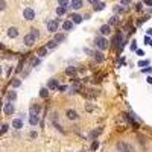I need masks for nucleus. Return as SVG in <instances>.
Returning <instances> with one entry per match:
<instances>
[{
	"label": "nucleus",
	"mask_w": 152,
	"mask_h": 152,
	"mask_svg": "<svg viewBox=\"0 0 152 152\" xmlns=\"http://www.w3.org/2000/svg\"><path fill=\"white\" fill-rule=\"evenodd\" d=\"M147 82H149V84H152V78H151V76H149V78H147Z\"/></svg>",
	"instance_id": "obj_50"
},
{
	"label": "nucleus",
	"mask_w": 152,
	"mask_h": 152,
	"mask_svg": "<svg viewBox=\"0 0 152 152\" xmlns=\"http://www.w3.org/2000/svg\"><path fill=\"white\" fill-rule=\"evenodd\" d=\"M6 97H8V102H14L17 99V93L15 91H8Z\"/></svg>",
	"instance_id": "obj_21"
},
{
	"label": "nucleus",
	"mask_w": 152,
	"mask_h": 152,
	"mask_svg": "<svg viewBox=\"0 0 152 152\" xmlns=\"http://www.w3.org/2000/svg\"><path fill=\"white\" fill-rule=\"evenodd\" d=\"M82 5H84V0H71V2H70V8H71V9H75V11L81 9Z\"/></svg>",
	"instance_id": "obj_8"
},
{
	"label": "nucleus",
	"mask_w": 152,
	"mask_h": 152,
	"mask_svg": "<svg viewBox=\"0 0 152 152\" xmlns=\"http://www.w3.org/2000/svg\"><path fill=\"white\" fill-rule=\"evenodd\" d=\"M100 2V0H88V3H90V5H93V6H95V5H97V3H99Z\"/></svg>",
	"instance_id": "obj_40"
},
{
	"label": "nucleus",
	"mask_w": 152,
	"mask_h": 152,
	"mask_svg": "<svg viewBox=\"0 0 152 152\" xmlns=\"http://www.w3.org/2000/svg\"><path fill=\"white\" fill-rule=\"evenodd\" d=\"M12 126H14L15 129H21V128H23V122H21V119H14Z\"/></svg>",
	"instance_id": "obj_20"
},
{
	"label": "nucleus",
	"mask_w": 152,
	"mask_h": 152,
	"mask_svg": "<svg viewBox=\"0 0 152 152\" xmlns=\"http://www.w3.org/2000/svg\"><path fill=\"white\" fill-rule=\"evenodd\" d=\"M69 0H58V5L59 6H64V8H69Z\"/></svg>",
	"instance_id": "obj_29"
},
{
	"label": "nucleus",
	"mask_w": 152,
	"mask_h": 152,
	"mask_svg": "<svg viewBox=\"0 0 152 152\" xmlns=\"http://www.w3.org/2000/svg\"><path fill=\"white\" fill-rule=\"evenodd\" d=\"M29 123L32 125V126H35V125H38V123H40V119H38V116H35V114H30V117H29Z\"/></svg>",
	"instance_id": "obj_17"
},
{
	"label": "nucleus",
	"mask_w": 152,
	"mask_h": 152,
	"mask_svg": "<svg viewBox=\"0 0 152 152\" xmlns=\"http://www.w3.org/2000/svg\"><path fill=\"white\" fill-rule=\"evenodd\" d=\"M81 152H88V151H85V149H82V151H81Z\"/></svg>",
	"instance_id": "obj_51"
},
{
	"label": "nucleus",
	"mask_w": 152,
	"mask_h": 152,
	"mask_svg": "<svg viewBox=\"0 0 152 152\" xmlns=\"http://www.w3.org/2000/svg\"><path fill=\"white\" fill-rule=\"evenodd\" d=\"M23 17L26 20H34L35 19V11L32 9V8H26V9L23 11Z\"/></svg>",
	"instance_id": "obj_7"
},
{
	"label": "nucleus",
	"mask_w": 152,
	"mask_h": 152,
	"mask_svg": "<svg viewBox=\"0 0 152 152\" xmlns=\"http://www.w3.org/2000/svg\"><path fill=\"white\" fill-rule=\"evenodd\" d=\"M149 65V61H140L138 62V67H147Z\"/></svg>",
	"instance_id": "obj_36"
},
{
	"label": "nucleus",
	"mask_w": 152,
	"mask_h": 152,
	"mask_svg": "<svg viewBox=\"0 0 152 152\" xmlns=\"http://www.w3.org/2000/svg\"><path fill=\"white\" fill-rule=\"evenodd\" d=\"M97 146H99V143H97L96 140H93V143H91V151H96Z\"/></svg>",
	"instance_id": "obj_35"
},
{
	"label": "nucleus",
	"mask_w": 152,
	"mask_h": 152,
	"mask_svg": "<svg viewBox=\"0 0 152 152\" xmlns=\"http://www.w3.org/2000/svg\"><path fill=\"white\" fill-rule=\"evenodd\" d=\"M69 152H70V151H69Z\"/></svg>",
	"instance_id": "obj_53"
},
{
	"label": "nucleus",
	"mask_w": 152,
	"mask_h": 152,
	"mask_svg": "<svg viewBox=\"0 0 152 152\" xmlns=\"http://www.w3.org/2000/svg\"><path fill=\"white\" fill-rule=\"evenodd\" d=\"M120 2H122V5H129V3H131V0H120Z\"/></svg>",
	"instance_id": "obj_44"
},
{
	"label": "nucleus",
	"mask_w": 152,
	"mask_h": 152,
	"mask_svg": "<svg viewBox=\"0 0 152 152\" xmlns=\"http://www.w3.org/2000/svg\"><path fill=\"white\" fill-rule=\"evenodd\" d=\"M82 96L84 97H87V99H93L95 97V93H93V90H82Z\"/></svg>",
	"instance_id": "obj_18"
},
{
	"label": "nucleus",
	"mask_w": 152,
	"mask_h": 152,
	"mask_svg": "<svg viewBox=\"0 0 152 152\" xmlns=\"http://www.w3.org/2000/svg\"><path fill=\"white\" fill-rule=\"evenodd\" d=\"M35 41H37V40H35V38H34L30 34H28V35H26V37H24V40H23V43H24L28 47H32Z\"/></svg>",
	"instance_id": "obj_9"
},
{
	"label": "nucleus",
	"mask_w": 152,
	"mask_h": 152,
	"mask_svg": "<svg viewBox=\"0 0 152 152\" xmlns=\"http://www.w3.org/2000/svg\"><path fill=\"white\" fill-rule=\"evenodd\" d=\"M29 135H30V138H37V132H35V131H30Z\"/></svg>",
	"instance_id": "obj_43"
},
{
	"label": "nucleus",
	"mask_w": 152,
	"mask_h": 152,
	"mask_svg": "<svg viewBox=\"0 0 152 152\" xmlns=\"http://www.w3.org/2000/svg\"><path fill=\"white\" fill-rule=\"evenodd\" d=\"M62 29H64V30H71V29H73V21H71V20H65L64 23H62Z\"/></svg>",
	"instance_id": "obj_14"
},
{
	"label": "nucleus",
	"mask_w": 152,
	"mask_h": 152,
	"mask_svg": "<svg viewBox=\"0 0 152 152\" xmlns=\"http://www.w3.org/2000/svg\"><path fill=\"white\" fill-rule=\"evenodd\" d=\"M58 90H59V91H65L67 87H65V85H61V87H58Z\"/></svg>",
	"instance_id": "obj_45"
},
{
	"label": "nucleus",
	"mask_w": 152,
	"mask_h": 152,
	"mask_svg": "<svg viewBox=\"0 0 152 152\" xmlns=\"http://www.w3.org/2000/svg\"><path fill=\"white\" fill-rule=\"evenodd\" d=\"M6 8V2L5 0H0V11H3Z\"/></svg>",
	"instance_id": "obj_38"
},
{
	"label": "nucleus",
	"mask_w": 152,
	"mask_h": 152,
	"mask_svg": "<svg viewBox=\"0 0 152 152\" xmlns=\"http://www.w3.org/2000/svg\"><path fill=\"white\" fill-rule=\"evenodd\" d=\"M147 35H149V37H152V29H147Z\"/></svg>",
	"instance_id": "obj_49"
},
{
	"label": "nucleus",
	"mask_w": 152,
	"mask_h": 152,
	"mask_svg": "<svg viewBox=\"0 0 152 152\" xmlns=\"http://www.w3.org/2000/svg\"><path fill=\"white\" fill-rule=\"evenodd\" d=\"M143 2H145V3H146V5H149V6L152 5V0H143Z\"/></svg>",
	"instance_id": "obj_46"
},
{
	"label": "nucleus",
	"mask_w": 152,
	"mask_h": 152,
	"mask_svg": "<svg viewBox=\"0 0 152 152\" xmlns=\"http://www.w3.org/2000/svg\"><path fill=\"white\" fill-rule=\"evenodd\" d=\"M65 117L69 119V120H78L79 119V114H78V111H76V110L69 108V110H65Z\"/></svg>",
	"instance_id": "obj_4"
},
{
	"label": "nucleus",
	"mask_w": 152,
	"mask_h": 152,
	"mask_svg": "<svg viewBox=\"0 0 152 152\" xmlns=\"http://www.w3.org/2000/svg\"><path fill=\"white\" fill-rule=\"evenodd\" d=\"M50 116H52V122H53V123H58V119H59V116H58L56 111H53Z\"/></svg>",
	"instance_id": "obj_30"
},
{
	"label": "nucleus",
	"mask_w": 152,
	"mask_h": 152,
	"mask_svg": "<svg viewBox=\"0 0 152 152\" xmlns=\"http://www.w3.org/2000/svg\"><path fill=\"white\" fill-rule=\"evenodd\" d=\"M131 50H137V44H135V41H132V44H131Z\"/></svg>",
	"instance_id": "obj_42"
},
{
	"label": "nucleus",
	"mask_w": 152,
	"mask_h": 152,
	"mask_svg": "<svg viewBox=\"0 0 152 152\" xmlns=\"http://www.w3.org/2000/svg\"><path fill=\"white\" fill-rule=\"evenodd\" d=\"M122 40H123V37H122V34L119 32L117 35H116V38H114V44H116V47H117V46H119V47H122V44H123V43H122Z\"/></svg>",
	"instance_id": "obj_15"
},
{
	"label": "nucleus",
	"mask_w": 152,
	"mask_h": 152,
	"mask_svg": "<svg viewBox=\"0 0 152 152\" xmlns=\"http://www.w3.org/2000/svg\"><path fill=\"white\" fill-rule=\"evenodd\" d=\"M149 44H151V46H152V40H151V43H149Z\"/></svg>",
	"instance_id": "obj_52"
},
{
	"label": "nucleus",
	"mask_w": 152,
	"mask_h": 152,
	"mask_svg": "<svg viewBox=\"0 0 152 152\" xmlns=\"http://www.w3.org/2000/svg\"><path fill=\"white\" fill-rule=\"evenodd\" d=\"M117 21H119V19H117V17H111V19H110V23H108V24H110V26H111V24H117Z\"/></svg>",
	"instance_id": "obj_33"
},
{
	"label": "nucleus",
	"mask_w": 152,
	"mask_h": 152,
	"mask_svg": "<svg viewBox=\"0 0 152 152\" xmlns=\"http://www.w3.org/2000/svg\"><path fill=\"white\" fill-rule=\"evenodd\" d=\"M30 64H32L34 67H37L40 64V58H32V59H30Z\"/></svg>",
	"instance_id": "obj_32"
},
{
	"label": "nucleus",
	"mask_w": 152,
	"mask_h": 152,
	"mask_svg": "<svg viewBox=\"0 0 152 152\" xmlns=\"http://www.w3.org/2000/svg\"><path fill=\"white\" fill-rule=\"evenodd\" d=\"M11 85L14 87V88H17V87L21 85V81H20V79H12V81H11Z\"/></svg>",
	"instance_id": "obj_28"
},
{
	"label": "nucleus",
	"mask_w": 152,
	"mask_h": 152,
	"mask_svg": "<svg viewBox=\"0 0 152 152\" xmlns=\"http://www.w3.org/2000/svg\"><path fill=\"white\" fill-rule=\"evenodd\" d=\"M116 149H117V152H134V147L126 141H119L116 145Z\"/></svg>",
	"instance_id": "obj_2"
},
{
	"label": "nucleus",
	"mask_w": 152,
	"mask_h": 152,
	"mask_svg": "<svg viewBox=\"0 0 152 152\" xmlns=\"http://www.w3.org/2000/svg\"><path fill=\"white\" fill-rule=\"evenodd\" d=\"M55 46H56V43L52 40V41H49V43H47V46H46V47H47V49H53Z\"/></svg>",
	"instance_id": "obj_34"
},
{
	"label": "nucleus",
	"mask_w": 152,
	"mask_h": 152,
	"mask_svg": "<svg viewBox=\"0 0 152 152\" xmlns=\"http://www.w3.org/2000/svg\"><path fill=\"white\" fill-rule=\"evenodd\" d=\"M37 55H38V58L46 56V55H47V47H40L38 52H37Z\"/></svg>",
	"instance_id": "obj_23"
},
{
	"label": "nucleus",
	"mask_w": 152,
	"mask_h": 152,
	"mask_svg": "<svg viewBox=\"0 0 152 152\" xmlns=\"http://www.w3.org/2000/svg\"><path fill=\"white\" fill-rule=\"evenodd\" d=\"M47 88L49 90H55V88H58V81L56 79H50L49 84H47Z\"/></svg>",
	"instance_id": "obj_19"
},
{
	"label": "nucleus",
	"mask_w": 152,
	"mask_h": 152,
	"mask_svg": "<svg viewBox=\"0 0 152 152\" xmlns=\"http://www.w3.org/2000/svg\"><path fill=\"white\" fill-rule=\"evenodd\" d=\"M95 46L97 47V50H106L108 49V46H110V41L106 40L105 37H102V35H99V37H96L95 38Z\"/></svg>",
	"instance_id": "obj_1"
},
{
	"label": "nucleus",
	"mask_w": 152,
	"mask_h": 152,
	"mask_svg": "<svg viewBox=\"0 0 152 152\" xmlns=\"http://www.w3.org/2000/svg\"><path fill=\"white\" fill-rule=\"evenodd\" d=\"M65 11H67V8H64V6H58V8H56V14H58V15H64Z\"/></svg>",
	"instance_id": "obj_25"
},
{
	"label": "nucleus",
	"mask_w": 152,
	"mask_h": 152,
	"mask_svg": "<svg viewBox=\"0 0 152 152\" xmlns=\"http://www.w3.org/2000/svg\"><path fill=\"white\" fill-rule=\"evenodd\" d=\"M40 113H41V105H40V104H32V105H30V114L38 116Z\"/></svg>",
	"instance_id": "obj_10"
},
{
	"label": "nucleus",
	"mask_w": 152,
	"mask_h": 152,
	"mask_svg": "<svg viewBox=\"0 0 152 152\" xmlns=\"http://www.w3.org/2000/svg\"><path fill=\"white\" fill-rule=\"evenodd\" d=\"M65 40V35L64 34H55V38H53V41L55 43H61Z\"/></svg>",
	"instance_id": "obj_22"
},
{
	"label": "nucleus",
	"mask_w": 152,
	"mask_h": 152,
	"mask_svg": "<svg viewBox=\"0 0 152 152\" xmlns=\"http://www.w3.org/2000/svg\"><path fill=\"white\" fill-rule=\"evenodd\" d=\"M145 41H146V44H149V43H151V38H149V37H146V38H145Z\"/></svg>",
	"instance_id": "obj_48"
},
{
	"label": "nucleus",
	"mask_w": 152,
	"mask_h": 152,
	"mask_svg": "<svg viewBox=\"0 0 152 152\" xmlns=\"http://www.w3.org/2000/svg\"><path fill=\"white\" fill-rule=\"evenodd\" d=\"M40 96L46 99V97L49 96V88H41V90H40Z\"/></svg>",
	"instance_id": "obj_27"
},
{
	"label": "nucleus",
	"mask_w": 152,
	"mask_h": 152,
	"mask_svg": "<svg viewBox=\"0 0 152 152\" xmlns=\"http://www.w3.org/2000/svg\"><path fill=\"white\" fill-rule=\"evenodd\" d=\"M8 37H9V38H17V37H19V29L14 28V26L9 28V29H8Z\"/></svg>",
	"instance_id": "obj_12"
},
{
	"label": "nucleus",
	"mask_w": 152,
	"mask_h": 152,
	"mask_svg": "<svg viewBox=\"0 0 152 152\" xmlns=\"http://www.w3.org/2000/svg\"><path fill=\"white\" fill-rule=\"evenodd\" d=\"M137 55H140V56H143V55H145V52H143V50H137Z\"/></svg>",
	"instance_id": "obj_47"
},
{
	"label": "nucleus",
	"mask_w": 152,
	"mask_h": 152,
	"mask_svg": "<svg viewBox=\"0 0 152 152\" xmlns=\"http://www.w3.org/2000/svg\"><path fill=\"white\" fill-rule=\"evenodd\" d=\"M58 28H59V19H55V20H50L47 21V30L52 34H56Z\"/></svg>",
	"instance_id": "obj_3"
},
{
	"label": "nucleus",
	"mask_w": 152,
	"mask_h": 152,
	"mask_svg": "<svg viewBox=\"0 0 152 152\" xmlns=\"http://www.w3.org/2000/svg\"><path fill=\"white\" fill-rule=\"evenodd\" d=\"M141 71H143V73H149V71H151V67H145V69H141Z\"/></svg>",
	"instance_id": "obj_41"
},
{
	"label": "nucleus",
	"mask_w": 152,
	"mask_h": 152,
	"mask_svg": "<svg viewBox=\"0 0 152 152\" xmlns=\"http://www.w3.org/2000/svg\"><path fill=\"white\" fill-rule=\"evenodd\" d=\"M104 8H105V3H104V2H99L97 5H95V8H93V9H95V11H102Z\"/></svg>",
	"instance_id": "obj_26"
},
{
	"label": "nucleus",
	"mask_w": 152,
	"mask_h": 152,
	"mask_svg": "<svg viewBox=\"0 0 152 152\" xmlns=\"http://www.w3.org/2000/svg\"><path fill=\"white\" fill-rule=\"evenodd\" d=\"M8 131V125H3L2 128H0V135H2V134H5Z\"/></svg>",
	"instance_id": "obj_37"
},
{
	"label": "nucleus",
	"mask_w": 152,
	"mask_h": 152,
	"mask_svg": "<svg viewBox=\"0 0 152 152\" xmlns=\"http://www.w3.org/2000/svg\"><path fill=\"white\" fill-rule=\"evenodd\" d=\"M3 113H5L6 116L14 114V104H12V102H6L5 106H3Z\"/></svg>",
	"instance_id": "obj_6"
},
{
	"label": "nucleus",
	"mask_w": 152,
	"mask_h": 152,
	"mask_svg": "<svg viewBox=\"0 0 152 152\" xmlns=\"http://www.w3.org/2000/svg\"><path fill=\"white\" fill-rule=\"evenodd\" d=\"M30 35H32V37L35 38V40H37L38 37H40V32H38V29H30V32H29Z\"/></svg>",
	"instance_id": "obj_31"
},
{
	"label": "nucleus",
	"mask_w": 152,
	"mask_h": 152,
	"mask_svg": "<svg viewBox=\"0 0 152 152\" xmlns=\"http://www.w3.org/2000/svg\"><path fill=\"white\" fill-rule=\"evenodd\" d=\"M93 108H95V106H93L91 104H87V105H85V110L88 111V113H90V111H93Z\"/></svg>",
	"instance_id": "obj_39"
},
{
	"label": "nucleus",
	"mask_w": 152,
	"mask_h": 152,
	"mask_svg": "<svg viewBox=\"0 0 152 152\" xmlns=\"http://www.w3.org/2000/svg\"><path fill=\"white\" fill-rule=\"evenodd\" d=\"M102 134V128H96V129H93V131L90 132V138L91 140H96L97 135H100Z\"/></svg>",
	"instance_id": "obj_13"
},
{
	"label": "nucleus",
	"mask_w": 152,
	"mask_h": 152,
	"mask_svg": "<svg viewBox=\"0 0 152 152\" xmlns=\"http://www.w3.org/2000/svg\"><path fill=\"white\" fill-rule=\"evenodd\" d=\"M91 55H93V58H95V61L99 62V64L105 61V55H104V52H102V50H95Z\"/></svg>",
	"instance_id": "obj_5"
},
{
	"label": "nucleus",
	"mask_w": 152,
	"mask_h": 152,
	"mask_svg": "<svg viewBox=\"0 0 152 152\" xmlns=\"http://www.w3.org/2000/svg\"><path fill=\"white\" fill-rule=\"evenodd\" d=\"M99 32H100L102 37H105V35H108V34L111 32V26H110V24H104V26H100Z\"/></svg>",
	"instance_id": "obj_11"
},
{
	"label": "nucleus",
	"mask_w": 152,
	"mask_h": 152,
	"mask_svg": "<svg viewBox=\"0 0 152 152\" xmlns=\"http://www.w3.org/2000/svg\"><path fill=\"white\" fill-rule=\"evenodd\" d=\"M65 75L75 76L76 75V69H75V67H67V69H65Z\"/></svg>",
	"instance_id": "obj_24"
},
{
	"label": "nucleus",
	"mask_w": 152,
	"mask_h": 152,
	"mask_svg": "<svg viewBox=\"0 0 152 152\" xmlns=\"http://www.w3.org/2000/svg\"><path fill=\"white\" fill-rule=\"evenodd\" d=\"M70 19H71V21H73V24L75 23L78 24V23H81V21H82V17L79 14H70Z\"/></svg>",
	"instance_id": "obj_16"
}]
</instances>
